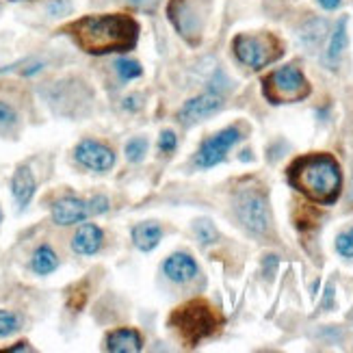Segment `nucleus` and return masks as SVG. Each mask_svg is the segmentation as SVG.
Instances as JSON below:
<instances>
[{"label": "nucleus", "instance_id": "obj_1", "mask_svg": "<svg viewBox=\"0 0 353 353\" xmlns=\"http://www.w3.org/2000/svg\"><path fill=\"white\" fill-rule=\"evenodd\" d=\"M63 30L87 54L128 52L139 39V24L124 13L85 15Z\"/></svg>", "mask_w": 353, "mask_h": 353}, {"label": "nucleus", "instance_id": "obj_2", "mask_svg": "<svg viewBox=\"0 0 353 353\" xmlns=\"http://www.w3.org/2000/svg\"><path fill=\"white\" fill-rule=\"evenodd\" d=\"M288 182L316 204H334L341 195L343 176L330 154H310L290 165Z\"/></svg>", "mask_w": 353, "mask_h": 353}, {"label": "nucleus", "instance_id": "obj_3", "mask_svg": "<svg viewBox=\"0 0 353 353\" xmlns=\"http://www.w3.org/2000/svg\"><path fill=\"white\" fill-rule=\"evenodd\" d=\"M170 325L178 332L180 339L189 347H195L202 339H208L221 325V316L208 301L193 299L172 312Z\"/></svg>", "mask_w": 353, "mask_h": 353}, {"label": "nucleus", "instance_id": "obj_4", "mask_svg": "<svg viewBox=\"0 0 353 353\" xmlns=\"http://www.w3.org/2000/svg\"><path fill=\"white\" fill-rule=\"evenodd\" d=\"M210 13V0H170L167 18L189 43H199L204 35L206 18Z\"/></svg>", "mask_w": 353, "mask_h": 353}, {"label": "nucleus", "instance_id": "obj_5", "mask_svg": "<svg viewBox=\"0 0 353 353\" xmlns=\"http://www.w3.org/2000/svg\"><path fill=\"white\" fill-rule=\"evenodd\" d=\"M234 210L239 214L241 223L254 234H267L271 214L269 204L263 187L250 184V187H241L234 195Z\"/></svg>", "mask_w": 353, "mask_h": 353}, {"label": "nucleus", "instance_id": "obj_6", "mask_svg": "<svg viewBox=\"0 0 353 353\" xmlns=\"http://www.w3.org/2000/svg\"><path fill=\"white\" fill-rule=\"evenodd\" d=\"M234 54L243 65L252 70H260L275 59L282 57V43L271 33H258V35H239L234 37Z\"/></svg>", "mask_w": 353, "mask_h": 353}, {"label": "nucleus", "instance_id": "obj_7", "mask_svg": "<svg viewBox=\"0 0 353 353\" xmlns=\"http://www.w3.org/2000/svg\"><path fill=\"white\" fill-rule=\"evenodd\" d=\"M265 96L273 104H284V102H297L303 100L310 94V85L303 79V74L295 65H286L271 72L263 81Z\"/></svg>", "mask_w": 353, "mask_h": 353}, {"label": "nucleus", "instance_id": "obj_8", "mask_svg": "<svg viewBox=\"0 0 353 353\" xmlns=\"http://www.w3.org/2000/svg\"><path fill=\"white\" fill-rule=\"evenodd\" d=\"M74 159L91 172H109L115 165V154L109 145L94 139H83L74 150Z\"/></svg>", "mask_w": 353, "mask_h": 353}, {"label": "nucleus", "instance_id": "obj_9", "mask_svg": "<svg viewBox=\"0 0 353 353\" xmlns=\"http://www.w3.org/2000/svg\"><path fill=\"white\" fill-rule=\"evenodd\" d=\"M239 139H241V132L234 126H230V128L217 132L214 137H210L208 141L202 143V148H199L197 157H195V163L199 167H212V165H217L219 161H223L225 152L232 148Z\"/></svg>", "mask_w": 353, "mask_h": 353}, {"label": "nucleus", "instance_id": "obj_10", "mask_svg": "<svg viewBox=\"0 0 353 353\" xmlns=\"http://www.w3.org/2000/svg\"><path fill=\"white\" fill-rule=\"evenodd\" d=\"M221 104H223L221 91L210 87V91H206V94L197 96V98H193V100H189L187 104H184L180 109V113H178V119L182 121V124H195V121L210 117L212 113H217L221 109Z\"/></svg>", "mask_w": 353, "mask_h": 353}, {"label": "nucleus", "instance_id": "obj_11", "mask_svg": "<svg viewBox=\"0 0 353 353\" xmlns=\"http://www.w3.org/2000/svg\"><path fill=\"white\" fill-rule=\"evenodd\" d=\"M91 212V204L79 197H61L52 204V221L57 225H72L85 221Z\"/></svg>", "mask_w": 353, "mask_h": 353}, {"label": "nucleus", "instance_id": "obj_12", "mask_svg": "<svg viewBox=\"0 0 353 353\" xmlns=\"http://www.w3.org/2000/svg\"><path fill=\"white\" fill-rule=\"evenodd\" d=\"M104 349L111 353H137L143 349V339L132 327H119L106 336Z\"/></svg>", "mask_w": 353, "mask_h": 353}, {"label": "nucleus", "instance_id": "obj_13", "mask_svg": "<svg viewBox=\"0 0 353 353\" xmlns=\"http://www.w3.org/2000/svg\"><path fill=\"white\" fill-rule=\"evenodd\" d=\"M102 230L96 223H83L72 239V250L79 256H94L102 248Z\"/></svg>", "mask_w": 353, "mask_h": 353}, {"label": "nucleus", "instance_id": "obj_14", "mask_svg": "<svg viewBox=\"0 0 353 353\" xmlns=\"http://www.w3.org/2000/svg\"><path fill=\"white\" fill-rule=\"evenodd\" d=\"M35 189H37V184H35V176H33V172H30V167L20 165L18 170L13 172V178H11V193H13L15 202H18L20 208L28 206V202L35 195Z\"/></svg>", "mask_w": 353, "mask_h": 353}, {"label": "nucleus", "instance_id": "obj_15", "mask_svg": "<svg viewBox=\"0 0 353 353\" xmlns=\"http://www.w3.org/2000/svg\"><path fill=\"white\" fill-rule=\"evenodd\" d=\"M163 271L172 282L182 284V282H189V280L195 278L197 265H195V260L189 254H172L170 258L165 260Z\"/></svg>", "mask_w": 353, "mask_h": 353}, {"label": "nucleus", "instance_id": "obj_16", "mask_svg": "<svg viewBox=\"0 0 353 353\" xmlns=\"http://www.w3.org/2000/svg\"><path fill=\"white\" fill-rule=\"evenodd\" d=\"M325 35H327V22L319 20V18H312V20H308L301 26L299 41H301V46H303L305 50L314 52V50L321 48V43H323Z\"/></svg>", "mask_w": 353, "mask_h": 353}, {"label": "nucleus", "instance_id": "obj_17", "mask_svg": "<svg viewBox=\"0 0 353 353\" xmlns=\"http://www.w3.org/2000/svg\"><path fill=\"white\" fill-rule=\"evenodd\" d=\"M163 236V230L161 225L152 223V221H145V223H139L132 228V243L139 248L141 252H152L159 245Z\"/></svg>", "mask_w": 353, "mask_h": 353}, {"label": "nucleus", "instance_id": "obj_18", "mask_svg": "<svg viewBox=\"0 0 353 353\" xmlns=\"http://www.w3.org/2000/svg\"><path fill=\"white\" fill-rule=\"evenodd\" d=\"M347 48V20H341L339 26H336L332 41H330V48L325 52V65L336 70L341 63V57Z\"/></svg>", "mask_w": 353, "mask_h": 353}, {"label": "nucleus", "instance_id": "obj_19", "mask_svg": "<svg viewBox=\"0 0 353 353\" xmlns=\"http://www.w3.org/2000/svg\"><path fill=\"white\" fill-rule=\"evenodd\" d=\"M59 267V258L54 254V250L50 245H39V248L33 252V258H30V269H33L37 275H48L52 271H57Z\"/></svg>", "mask_w": 353, "mask_h": 353}, {"label": "nucleus", "instance_id": "obj_20", "mask_svg": "<svg viewBox=\"0 0 353 353\" xmlns=\"http://www.w3.org/2000/svg\"><path fill=\"white\" fill-rule=\"evenodd\" d=\"M115 72L119 74L121 81H132V79H139L141 76V65L139 61H132V59H119L115 61Z\"/></svg>", "mask_w": 353, "mask_h": 353}, {"label": "nucleus", "instance_id": "obj_21", "mask_svg": "<svg viewBox=\"0 0 353 353\" xmlns=\"http://www.w3.org/2000/svg\"><path fill=\"white\" fill-rule=\"evenodd\" d=\"M145 154H148V139H143V137H134V139L126 143V159L130 163L143 161Z\"/></svg>", "mask_w": 353, "mask_h": 353}, {"label": "nucleus", "instance_id": "obj_22", "mask_svg": "<svg viewBox=\"0 0 353 353\" xmlns=\"http://www.w3.org/2000/svg\"><path fill=\"white\" fill-rule=\"evenodd\" d=\"M195 234H197V239H199V243H202V245H212L214 241L219 239L217 228H214L208 219L195 221Z\"/></svg>", "mask_w": 353, "mask_h": 353}, {"label": "nucleus", "instance_id": "obj_23", "mask_svg": "<svg viewBox=\"0 0 353 353\" xmlns=\"http://www.w3.org/2000/svg\"><path fill=\"white\" fill-rule=\"evenodd\" d=\"M22 321L18 314L13 312H7V310H0V339H5V336H11L20 330Z\"/></svg>", "mask_w": 353, "mask_h": 353}, {"label": "nucleus", "instance_id": "obj_24", "mask_svg": "<svg viewBox=\"0 0 353 353\" xmlns=\"http://www.w3.org/2000/svg\"><path fill=\"white\" fill-rule=\"evenodd\" d=\"M336 250L345 258H353V230H347L336 239Z\"/></svg>", "mask_w": 353, "mask_h": 353}, {"label": "nucleus", "instance_id": "obj_25", "mask_svg": "<svg viewBox=\"0 0 353 353\" xmlns=\"http://www.w3.org/2000/svg\"><path fill=\"white\" fill-rule=\"evenodd\" d=\"M178 145V139H176V132L174 130H163L161 137H159V150L163 154H172Z\"/></svg>", "mask_w": 353, "mask_h": 353}, {"label": "nucleus", "instance_id": "obj_26", "mask_svg": "<svg viewBox=\"0 0 353 353\" xmlns=\"http://www.w3.org/2000/svg\"><path fill=\"white\" fill-rule=\"evenodd\" d=\"M85 299H87V288L85 286H76L74 290H70L68 295V305L72 310H81L85 305Z\"/></svg>", "mask_w": 353, "mask_h": 353}, {"label": "nucleus", "instance_id": "obj_27", "mask_svg": "<svg viewBox=\"0 0 353 353\" xmlns=\"http://www.w3.org/2000/svg\"><path fill=\"white\" fill-rule=\"evenodd\" d=\"M18 121V115L11 109L7 102L0 100V126H13Z\"/></svg>", "mask_w": 353, "mask_h": 353}, {"label": "nucleus", "instance_id": "obj_28", "mask_svg": "<svg viewBox=\"0 0 353 353\" xmlns=\"http://www.w3.org/2000/svg\"><path fill=\"white\" fill-rule=\"evenodd\" d=\"M70 9H72L70 0H52V3L48 5V13L52 15V18H59V15L70 13Z\"/></svg>", "mask_w": 353, "mask_h": 353}, {"label": "nucleus", "instance_id": "obj_29", "mask_svg": "<svg viewBox=\"0 0 353 353\" xmlns=\"http://www.w3.org/2000/svg\"><path fill=\"white\" fill-rule=\"evenodd\" d=\"M89 204H91V212H94V214H102V212L109 210V199H106L104 195L91 197V199H89Z\"/></svg>", "mask_w": 353, "mask_h": 353}, {"label": "nucleus", "instance_id": "obj_30", "mask_svg": "<svg viewBox=\"0 0 353 353\" xmlns=\"http://www.w3.org/2000/svg\"><path fill=\"white\" fill-rule=\"evenodd\" d=\"M124 109H139V96H130L124 100Z\"/></svg>", "mask_w": 353, "mask_h": 353}, {"label": "nucleus", "instance_id": "obj_31", "mask_svg": "<svg viewBox=\"0 0 353 353\" xmlns=\"http://www.w3.org/2000/svg\"><path fill=\"white\" fill-rule=\"evenodd\" d=\"M319 5L323 9H336L341 5V0H319Z\"/></svg>", "mask_w": 353, "mask_h": 353}, {"label": "nucleus", "instance_id": "obj_32", "mask_svg": "<svg viewBox=\"0 0 353 353\" xmlns=\"http://www.w3.org/2000/svg\"><path fill=\"white\" fill-rule=\"evenodd\" d=\"M132 5H137V7H148V5H152L154 0H130Z\"/></svg>", "mask_w": 353, "mask_h": 353}, {"label": "nucleus", "instance_id": "obj_33", "mask_svg": "<svg viewBox=\"0 0 353 353\" xmlns=\"http://www.w3.org/2000/svg\"><path fill=\"white\" fill-rule=\"evenodd\" d=\"M0 221H3V210H0Z\"/></svg>", "mask_w": 353, "mask_h": 353}, {"label": "nucleus", "instance_id": "obj_34", "mask_svg": "<svg viewBox=\"0 0 353 353\" xmlns=\"http://www.w3.org/2000/svg\"><path fill=\"white\" fill-rule=\"evenodd\" d=\"M11 3H18V0H11Z\"/></svg>", "mask_w": 353, "mask_h": 353}]
</instances>
